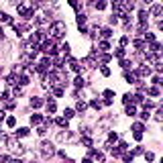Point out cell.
Wrapping results in <instances>:
<instances>
[{
    "label": "cell",
    "instance_id": "6da1fadb",
    "mask_svg": "<svg viewBox=\"0 0 163 163\" xmlns=\"http://www.w3.org/2000/svg\"><path fill=\"white\" fill-rule=\"evenodd\" d=\"M49 33L53 35V39H61V37L67 33V25H65L63 20H55V22H51Z\"/></svg>",
    "mask_w": 163,
    "mask_h": 163
},
{
    "label": "cell",
    "instance_id": "7a4b0ae2",
    "mask_svg": "<svg viewBox=\"0 0 163 163\" xmlns=\"http://www.w3.org/2000/svg\"><path fill=\"white\" fill-rule=\"evenodd\" d=\"M90 159L104 161V153H102V151H96V149H92V147H88V157H86V161H90Z\"/></svg>",
    "mask_w": 163,
    "mask_h": 163
},
{
    "label": "cell",
    "instance_id": "3957f363",
    "mask_svg": "<svg viewBox=\"0 0 163 163\" xmlns=\"http://www.w3.org/2000/svg\"><path fill=\"white\" fill-rule=\"evenodd\" d=\"M76 22H78V29H80L82 33H88V31H86V22H88V16H86L84 12H78V16H76Z\"/></svg>",
    "mask_w": 163,
    "mask_h": 163
},
{
    "label": "cell",
    "instance_id": "277c9868",
    "mask_svg": "<svg viewBox=\"0 0 163 163\" xmlns=\"http://www.w3.org/2000/svg\"><path fill=\"white\" fill-rule=\"evenodd\" d=\"M65 59L69 61V67H72L74 72H76V74H80V72H82V65H80V61H78V59H74V57H69V55H65Z\"/></svg>",
    "mask_w": 163,
    "mask_h": 163
},
{
    "label": "cell",
    "instance_id": "5b68a950",
    "mask_svg": "<svg viewBox=\"0 0 163 163\" xmlns=\"http://www.w3.org/2000/svg\"><path fill=\"white\" fill-rule=\"evenodd\" d=\"M137 78H145V76H151V67L149 65H141V67H137Z\"/></svg>",
    "mask_w": 163,
    "mask_h": 163
},
{
    "label": "cell",
    "instance_id": "8992f818",
    "mask_svg": "<svg viewBox=\"0 0 163 163\" xmlns=\"http://www.w3.org/2000/svg\"><path fill=\"white\" fill-rule=\"evenodd\" d=\"M124 80H126L129 84H137V82H139L137 74H135V72H129V69H124Z\"/></svg>",
    "mask_w": 163,
    "mask_h": 163
},
{
    "label": "cell",
    "instance_id": "52a82bcc",
    "mask_svg": "<svg viewBox=\"0 0 163 163\" xmlns=\"http://www.w3.org/2000/svg\"><path fill=\"white\" fill-rule=\"evenodd\" d=\"M41 153H43V155H53L55 149H53L51 143H43V145H41Z\"/></svg>",
    "mask_w": 163,
    "mask_h": 163
},
{
    "label": "cell",
    "instance_id": "ba28073f",
    "mask_svg": "<svg viewBox=\"0 0 163 163\" xmlns=\"http://www.w3.org/2000/svg\"><path fill=\"white\" fill-rule=\"evenodd\" d=\"M16 84H18V86H27V84H29V74H20V76H16Z\"/></svg>",
    "mask_w": 163,
    "mask_h": 163
},
{
    "label": "cell",
    "instance_id": "9c48e42d",
    "mask_svg": "<svg viewBox=\"0 0 163 163\" xmlns=\"http://www.w3.org/2000/svg\"><path fill=\"white\" fill-rule=\"evenodd\" d=\"M147 94L153 96V98H157V96H161V90H159L157 86H153V88H147Z\"/></svg>",
    "mask_w": 163,
    "mask_h": 163
},
{
    "label": "cell",
    "instance_id": "30bf717a",
    "mask_svg": "<svg viewBox=\"0 0 163 163\" xmlns=\"http://www.w3.org/2000/svg\"><path fill=\"white\" fill-rule=\"evenodd\" d=\"M47 110H49L51 114H53V112L57 110V104H55V100H53L51 96H49V100H47Z\"/></svg>",
    "mask_w": 163,
    "mask_h": 163
},
{
    "label": "cell",
    "instance_id": "8fae6325",
    "mask_svg": "<svg viewBox=\"0 0 163 163\" xmlns=\"http://www.w3.org/2000/svg\"><path fill=\"white\" fill-rule=\"evenodd\" d=\"M31 106H33V108H41V106H43V100L37 98V96H33V98H31Z\"/></svg>",
    "mask_w": 163,
    "mask_h": 163
},
{
    "label": "cell",
    "instance_id": "7c38bea8",
    "mask_svg": "<svg viewBox=\"0 0 163 163\" xmlns=\"http://www.w3.org/2000/svg\"><path fill=\"white\" fill-rule=\"evenodd\" d=\"M98 47H100L98 51H102V53H106V51L110 49V43H108V41L104 39V41H100V45H98Z\"/></svg>",
    "mask_w": 163,
    "mask_h": 163
},
{
    "label": "cell",
    "instance_id": "4fadbf2b",
    "mask_svg": "<svg viewBox=\"0 0 163 163\" xmlns=\"http://www.w3.org/2000/svg\"><path fill=\"white\" fill-rule=\"evenodd\" d=\"M131 102H133V104H141V102H143V92H139V94H135V96L131 98Z\"/></svg>",
    "mask_w": 163,
    "mask_h": 163
},
{
    "label": "cell",
    "instance_id": "5bb4252c",
    "mask_svg": "<svg viewBox=\"0 0 163 163\" xmlns=\"http://www.w3.org/2000/svg\"><path fill=\"white\" fill-rule=\"evenodd\" d=\"M100 35H102V39H110V37H112V29H108V27H104V29L100 31Z\"/></svg>",
    "mask_w": 163,
    "mask_h": 163
},
{
    "label": "cell",
    "instance_id": "9a60e30c",
    "mask_svg": "<svg viewBox=\"0 0 163 163\" xmlns=\"http://www.w3.org/2000/svg\"><path fill=\"white\" fill-rule=\"evenodd\" d=\"M126 114H129V116H135V114H137V106H135L133 102L126 104Z\"/></svg>",
    "mask_w": 163,
    "mask_h": 163
},
{
    "label": "cell",
    "instance_id": "2e32d148",
    "mask_svg": "<svg viewBox=\"0 0 163 163\" xmlns=\"http://www.w3.org/2000/svg\"><path fill=\"white\" fill-rule=\"evenodd\" d=\"M55 122H57V126H61V129H67V118H65V116H59V118H57Z\"/></svg>",
    "mask_w": 163,
    "mask_h": 163
},
{
    "label": "cell",
    "instance_id": "e0dca14e",
    "mask_svg": "<svg viewBox=\"0 0 163 163\" xmlns=\"http://www.w3.org/2000/svg\"><path fill=\"white\" fill-rule=\"evenodd\" d=\"M63 116H65L67 120H69V118H74V116H76V110H72V108H65V110H63Z\"/></svg>",
    "mask_w": 163,
    "mask_h": 163
},
{
    "label": "cell",
    "instance_id": "ac0fdd59",
    "mask_svg": "<svg viewBox=\"0 0 163 163\" xmlns=\"http://www.w3.org/2000/svg\"><path fill=\"white\" fill-rule=\"evenodd\" d=\"M149 14H155V16H157V14H161V4H153V6H151V10H149Z\"/></svg>",
    "mask_w": 163,
    "mask_h": 163
},
{
    "label": "cell",
    "instance_id": "d6986e66",
    "mask_svg": "<svg viewBox=\"0 0 163 163\" xmlns=\"http://www.w3.org/2000/svg\"><path fill=\"white\" fill-rule=\"evenodd\" d=\"M0 22H6V25H10V22H12V18H10L6 12H0Z\"/></svg>",
    "mask_w": 163,
    "mask_h": 163
},
{
    "label": "cell",
    "instance_id": "ffe728a7",
    "mask_svg": "<svg viewBox=\"0 0 163 163\" xmlns=\"http://www.w3.org/2000/svg\"><path fill=\"white\" fill-rule=\"evenodd\" d=\"M41 120H43L41 114H31V124H39Z\"/></svg>",
    "mask_w": 163,
    "mask_h": 163
},
{
    "label": "cell",
    "instance_id": "44dd1931",
    "mask_svg": "<svg viewBox=\"0 0 163 163\" xmlns=\"http://www.w3.org/2000/svg\"><path fill=\"white\" fill-rule=\"evenodd\" d=\"M86 108H88V104H86V102H84V100H80V102H78V104H76V110H78V112H84V110H86Z\"/></svg>",
    "mask_w": 163,
    "mask_h": 163
},
{
    "label": "cell",
    "instance_id": "7402d4cb",
    "mask_svg": "<svg viewBox=\"0 0 163 163\" xmlns=\"http://www.w3.org/2000/svg\"><path fill=\"white\" fill-rule=\"evenodd\" d=\"M0 100H2V102H8V100H10V92H8V90H4L2 94H0Z\"/></svg>",
    "mask_w": 163,
    "mask_h": 163
},
{
    "label": "cell",
    "instance_id": "603a6c76",
    "mask_svg": "<svg viewBox=\"0 0 163 163\" xmlns=\"http://www.w3.org/2000/svg\"><path fill=\"white\" fill-rule=\"evenodd\" d=\"M143 39H145L147 43H153V41H155V35H153V33H143Z\"/></svg>",
    "mask_w": 163,
    "mask_h": 163
},
{
    "label": "cell",
    "instance_id": "cb8c5ba5",
    "mask_svg": "<svg viewBox=\"0 0 163 163\" xmlns=\"http://www.w3.org/2000/svg\"><path fill=\"white\" fill-rule=\"evenodd\" d=\"M110 57H112V55L104 53V55H100V61H98V63H100V65H104V63H108V61H110Z\"/></svg>",
    "mask_w": 163,
    "mask_h": 163
},
{
    "label": "cell",
    "instance_id": "d4e9b609",
    "mask_svg": "<svg viewBox=\"0 0 163 163\" xmlns=\"http://www.w3.org/2000/svg\"><path fill=\"white\" fill-rule=\"evenodd\" d=\"M131 65H133V63H131L129 59H124V57H120V67H122V69H129Z\"/></svg>",
    "mask_w": 163,
    "mask_h": 163
},
{
    "label": "cell",
    "instance_id": "484cf974",
    "mask_svg": "<svg viewBox=\"0 0 163 163\" xmlns=\"http://www.w3.org/2000/svg\"><path fill=\"white\" fill-rule=\"evenodd\" d=\"M6 84H8V86H14V84H16V74H10V76L6 78Z\"/></svg>",
    "mask_w": 163,
    "mask_h": 163
},
{
    "label": "cell",
    "instance_id": "4316f807",
    "mask_svg": "<svg viewBox=\"0 0 163 163\" xmlns=\"http://www.w3.org/2000/svg\"><path fill=\"white\" fill-rule=\"evenodd\" d=\"M84 84H86V82H84V78H82V76H78V78L74 80V86H76V88H82Z\"/></svg>",
    "mask_w": 163,
    "mask_h": 163
},
{
    "label": "cell",
    "instance_id": "83f0119b",
    "mask_svg": "<svg viewBox=\"0 0 163 163\" xmlns=\"http://www.w3.org/2000/svg\"><path fill=\"white\" fill-rule=\"evenodd\" d=\"M65 94V90L63 88H53V96H57V98H61Z\"/></svg>",
    "mask_w": 163,
    "mask_h": 163
},
{
    "label": "cell",
    "instance_id": "f1b7e54d",
    "mask_svg": "<svg viewBox=\"0 0 163 163\" xmlns=\"http://www.w3.org/2000/svg\"><path fill=\"white\" fill-rule=\"evenodd\" d=\"M147 16H149L147 10H141V12H139V20H141V22H147Z\"/></svg>",
    "mask_w": 163,
    "mask_h": 163
},
{
    "label": "cell",
    "instance_id": "f546056e",
    "mask_svg": "<svg viewBox=\"0 0 163 163\" xmlns=\"http://www.w3.org/2000/svg\"><path fill=\"white\" fill-rule=\"evenodd\" d=\"M116 149H118V151H120V153H124V151H126V149H129V145H126V143H124V141H120V143H118V145H116Z\"/></svg>",
    "mask_w": 163,
    "mask_h": 163
},
{
    "label": "cell",
    "instance_id": "4dcf8cb0",
    "mask_svg": "<svg viewBox=\"0 0 163 163\" xmlns=\"http://www.w3.org/2000/svg\"><path fill=\"white\" fill-rule=\"evenodd\" d=\"M90 106H92V108H96V110H100V108H102V102H100V100H92Z\"/></svg>",
    "mask_w": 163,
    "mask_h": 163
},
{
    "label": "cell",
    "instance_id": "1f68e13d",
    "mask_svg": "<svg viewBox=\"0 0 163 163\" xmlns=\"http://www.w3.org/2000/svg\"><path fill=\"white\" fill-rule=\"evenodd\" d=\"M94 6H96L98 10H104V8H106V2H104V0H98V2H94Z\"/></svg>",
    "mask_w": 163,
    "mask_h": 163
},
{
    "label": "cell",
    "instance_id": "d6a6232c",
    "mask_svg": "<svg viewBox=\"0 0 163 163\" xmlns=\"http://www.w3.org/2000/svg\"><path fill=\"white\" fill-rule=\"evenodd\" d=\"M149 118H151V112L149 110H143L141 112V120H149Z\"/></svg>",
    "mask_w": 163,
    "mask_h": 163
},
{
    "label": "cell",
    "instance_id": "836d02e7",
    "mask_svg": "<svg viewBox=\"0 0 163 163\" xmlns=\"http://www.w3.org/2000/svg\"><path fill=\"white\" fill-rule=\"evenodd\" d=\"M61 51H63V55H67L69 53V43H61V47H59Z\"/></svg>",
    "mask_w": 163,
    "mask_h": 163
},
{
    "label": "cell",
    "instance_id": "e575fe53",
    "mask_svg": "<svg viewBox=\"0 0 163 163\" xmlns=\"http://www.w3.org/2000/svg\"><path fill=\"white\" fill-rule=\"evenodd\" d=\"M114 55L118 57V59H120V57H124V47H118V49L114 51Z\"/></svg>",
    "mask_w": 163,
    "mask_h": 163
},
{
    "label": "cell",
    "instance_id": "d590c367",
    "mask_svg": "<svg viewBox=\"0 0 163 163\" xmlns=\"http://www.w3.org/2000/svg\"><path fill=\"white\" fill-rule=\"evenodd\" d=\"M29 135V129H18L16 131V137H27Z\"/></svg>",
    "mask_w": 163,
    "mask_h": 163
},
{
    "label": "cell",
    "instance_id": "8d00e7d4",
    "mask_svg": "<svg viewBox=\"0 0 163 163\" xmlns=\"http://www.w3.org/2000/svg\"><path fill=\"white\" fill-rule=\"evenodd\" d=\"M6 124H8V126L12 129V126L16 124V118H14V116H8V118H6Z\"/></svg>",
    "mask_w": 163,
    "mask_h": 163
},
{
    "label": "cell",
    "instance_id": "74e56055",
    "mask_svg": "<svg viewBox=\"0 0 163 163\" xmlns=\"http://www.w3.org/2000/svg\"><path fill=\"white\" fill-rule=\"evenodd\" d=\"M108 141H110V143H116V141H118V135H116V133H110V135H108Z\"/></svg>",
    "mask_w": 163,
    "mask_h": 163
},
{
    "label": "cell",
    "instance_id": "f35d334b",
    "mask_svg": "<svg viewBox=\"0 0 163 163\" xmlns=\"http://www.w3.org/2000/svg\"><path fill=\"white\" fill-rule=\"evenodd\" d=\"M153 106H155V104H153L151 100H147V102H143V110H151Z\"/></svg>",
    "mask_w": 163,
    "mask_h": 163
},
{
    "label": "cell",
    "instance_id": "ab89813d",
    "mask_svg": "<svg viewBox=\"0 0 163 163\" xmlns=\"http://www.w3.org/2000/svg\"><path fill=\"white\" fill-rule=\"evenodd\" d=\"M102 94H104V98H114V90H104Z\"/></svg>",
    "mask_w": 163,
    "mask_h": 163
},
{
    "label": "cell",
    "instance_id": "60d3db41",
    "mask_svg": "<svg viewBox=\"0 0 163 163\" xmlns=\"http://www.w3.org/2000/svg\"><path fill=\"white\" fill-rule=\"evenodd\" d=\"M82 143H84L86 147H92V145H94V143H92V139H90V137H84V139H82Z\"/></svg>",
    "mask_w": 163,
    "mask_h": 163
},
{
    "label": "cell",
    "instance_id": "b9f144b4",
    "mask_svg": "<svg viewBox=\"0 0 163 163\" xmlns=\"http://www.w3.org/2000/svg\"><path fill=\"white\" fill-rule=\"evenodd\" d=\"M133 131H137V133H143V124H141V122H135V124H133Z\"/></svg>",
    "mask_w": 163,
    "mask_h": 163
},
{
    "label": "cell",
    "instance_id": "7bdbcfd3",
    "mask_svg": "<svg viewBox=\"0 0 163 163\" xmlns=\"http://www.w3.org/2000/svg\"><path fill=\"white\" fill-rule=\"evenodd\" d=\"M131 153H133V155H143L145 151H143V147H141V145H139V147H137L135 151H131Z\"/></svg>",
    "mask_w": 163,
    "mask_h": 163
},
{
    "label": "cell",
    "instance_id": "ee69618b",
    "mask_svg": "<svg viewBox=\"0 0 163 163\" xmlns=\"http://www.w3.org/2000/svg\"><path fill=\"white\" fill-rule=\"evenodd\" d=\"M100 72H102V76H110V69H108L106 65H102V67H100Z\"/></svg>",
    "mask_w": 163,
    "mask_h": 163
},
{
    "label": "cell",
    "instance_id": "f6af8a7d",
    "mask_svg": "<svg viewBox=\"0 0 163 163\" xmlns=\"http://www.w3.org/2000/svg\"><path fill=\"white\" fill-rule=\"evenodd\" d=\"M126 45H129V37L124 35V37L120 39V47H126Z\"/></svg>",
    "mask_w": 163,
    "mask_h": 163
},
{
    "label": "cell",
    "instance_id": "bcb514c9",
    "mask_svg": "<svg viewBox=\"0 0 163 163\" xmlns=\"http://www.w3.org/2000/svg\"><path fill=\"white\" fill-rule=\"evenodd\" d=\"M43 120H45V124H49V126L53 124V118H51V116H45V118H43Z\"/></svg>",
    "mask_w": 163,
    "mask_h": 163
},
{
    "label": "cell",
    "instance_id": "7dc6e473",
    "mask_svg": "<svg viewBox=\"0 0 163 163\" xmlns=\"http://www.w3.org/2000/svg\"><path fill=\"white\" fill-rule=\"evenodd\" d=\"M151 82H153L155 86H159V84H161V78H159V76H153V80H151Z\"/></svg>",
    "mask_w": 163,
    "mask_h": 163
},
{
    "label": "cell",
    "instance_id": "c3c4849f",
    "mask_svg": "<svg viewBox=\"0 0 163 163\" xmlns=\"http://www.w3.org/2000/svg\"><path fill=\"white\" fill-rule=\"evenodd\" d=\"M131 98H133L131 94H124V96H122V102H124V104H129V102H131Z\"/></svg>",
    "mask_w": 163,
    "mask_h": 163
},
{
    "label": "cell",
    "instance_id": "681fc988",
    "mask_svg": "<svg viewBox=\"0 0 163 163\" xmlns=\"http://www.w3.org/2000/svg\"><path fill=\"white\" fill-rule=\"evenodd\" d=\"M6 108H8V110H14V108H16V104H14V102H10V100H8V102H6Z\"/></svg>",
    "mask_w": 163,
    "mask_h": 163
},
{
    "label": "cell",
    "instance_id": "f907efd6",
    "mask_svg": "<svg viewBox=\"0 0 163 163\" xmlns=\"http://www.w3.org/2000/svg\"><path fill=\"white\" fill-rule=\"evenodd\" d=\"M143 155H145V159H147V161H153V159H155V155H153V153H143Z\"/></svg>",
    "mask_w": 163,
    "mask_h": 163
},
{
    "label": "cell",
    "instance_id": "816d5d0a",
    "mask_svg": "<svg viewBox=\"0 0 163 163\" xmlns=\"http://www.w3.org/2000/svg\"><path fill=\"white\" fill-rule=\"evenodd\" d=\"M12 94H14V96H20L22 90H20V88H12Z\"/></svg>",
    "mask_w": 163,
    "mask_h": 163
},
{
    "label": "cell",
    "instance_id": "f5cc1de1",
    "mask_svg": "<svg viewBox=\"0 0 163 163\" xmlns=\"http://www.w3.org/2000/svg\"><path fill=\"white\" fill-rule=\"evenodd\" d=\"M37 133H39V135H41V137H43V135H45V133H47V129H45V126H39V129H37Z\"/></svg>",
    "mask_w": 163,
    "mask_h": 163
},
{
    "label": "cell",
    "instance_id": "db71d44e",
    "mask_svg": "<svg viewBox=\"0 0 163 163\" xmlns=\"http://www.w3.org/2000/svg\"><path fill=\"white\" fill-rule=\"evenodd\" d=\"M133 135H135V139H137V141H141V139H143V133H137V131H135Z\"/></svg>",
    "mask_w": 163,
    "mask_h": 163
},
{
    "label": "cell",
    "instance_id": "11a10c76",
    "mask_svg": "<svg viewBox=\"0 0 163 163\" xmlns=\"http://www.w3.org/2000/svg\"><path fill=\"white\" fill-rule=\"evenodd\" d=\"M69 2V6H74V8H78V0H67Z\"/></svg>",
    "mask_w": 163,
    "mask_h": 163
},
{
    "label": "cell",
    "instance_id": "9f6ffc18",
    "mask_svg": "<svg viewBox=\"0 0 163 163\" xmlns=\"http://www.w3.org/2000/svg\"><path fill=\"white\" fill-rule=\"evenodd\" d=\"M110 22H112V25H116V22H118V18H116V14H112V16H110Z\"/></svg>",
    "mask_w": 163,
    "mask_h": 163
},
{
    "label": "cell",
    "instance_id": "6f0895ef",
    "mask_svg": "<svg viewBox=\"0 0 163 163\" xmlns=\"http://www.w3.org/2000/svg\"><path fill=\"white\" fill-rule=\"evenodd\" d=\"M4 118H6V112H4V110H0V122H2Z\"/></svg>",
    "mask_w": 163,
    "mask_h": 163
},
{
    "label": "cell",
    "instance_id": "680465c9",
    "mask_svg": "<svg viewBox=\"0 0 163 163\" xmlns=\"http://www.w3.org/2000/svg\"><path fill=\"white\" fill-rule=\"evenodd\" d=\"M4 37V31H2V27H0V39H2Z\"/></svg>",
    "mask_w": 163,
    "mask_h": 163
},
{
    "label": "cell",
    "instance_id": "91938a15",
    "mask_svg": "<svg viewBox=\"0 0 163 163\" xmlns=\"http://www.w3.org/2000/svg\"><path fill=\"white\" fill-rule=\"evenodd\" d=\"M145 2H153V0H145Z\"/></svg>",
    "mask_w": 163,
    "mask_h": 163
},
{
    "label": "cell",
    "instance_id": "94428289",
    "mask_svg": "<svg viewBox=\"0 0 163 163\" xmlns=\"http://www.w3.org/2000/svg\"><path fill=\"white\" fill-rule=\"evenodd\" d=\"M41 2H45V0H41Z\"/></svg>",
    "mask_w": 163,
    "mask_h": 163
}]
</instances>
